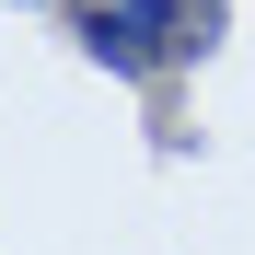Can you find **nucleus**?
I'll use <instances>...</instances> for the list:
<instances>
[{
    "label": "nucleus",
    "mask_w": 255,
    "mask_h": 255,
    "mask_svg": "<svg viewBox=\"0 0 255 255\" xmlns=\"http://www.w3.org/2000/svg\"><path fill=\"white\" fill-rule=\"evenodd\" d=\"M12 12H58V0H12Z\"/></svg>",
    "instance_id": "obj_2"
},
{
    "label": "nucleus",
    "mask_w": 255,
    "mask_h": 255,
    "mask_svg": "<svg viewBox=\"0 0 255 255\" xmlns=\"http://www.w3.org/2000/svg\"><path fill=\"white\" fill-rule=\"evenodd\" d=\"M70 35L116 81H174V70H197L221 47V0H81Z\"/></svg>",
    "instance_id": "obj_1"
}]
</instances>
